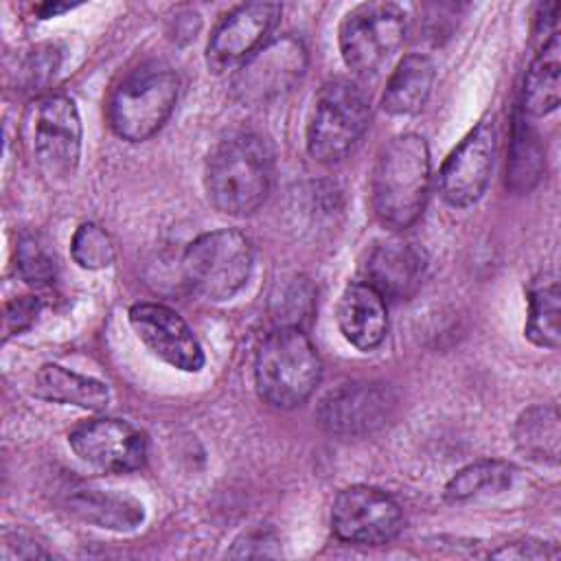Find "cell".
Wrapping results in <instances>:
<instances>
[{"label": "cell", "instance_id": "1", "mask_svg": "<svg viewBox=\"0 0 561 561\" xmlns=\"http://www.w3.org/2000/svg\"><path fill=\"white\" fill-rule=\"evenodd\" d=\"M272 182L274 153L261 134H230L208 156L204 175L206 195L224 215L243 217L254 213L267 199Z\"/></svg>", "mask_w": 561, "mask_h": 561}, {"label": "cell", "instance_id": "2", "mask_svg": "<svg viewBox=\"0 0 561 561\" xmlns=\"http://www.w3.org/2000/svg\"><path fill=\"white\" fill-rule=\"evenodd\" d=\"M430 191V149L419 134L394 136L377 156L370 204L390 230L410 228L423 213Z\"/></svg>", "mask_w": 561, "mask_h": 561}, {"label": "cell", "instance_id": "3", "mask_svg": "<svg viewBox=\"0 0 561 561\" xmlns=\"http://www.w3.org/2000/svg\"><path fill=\"white\" fill-rule=\"evenodd\" d=\"M322 377V362L298 327H276L261 342L254 357L259 397L280 410L305 403Z\"/></svg>", "mask_w": 561, "mask_h": 561}, {"label": "cell", "instance_id": "4", "mask_svg": "<svg viewBox=\"0 0 561 561\" xmlns=\"http://www.w3.org/2000/svg\"><path fill=\"white\" fill-rule=\"evenodd\" d=\"M178 75L164 64H145L129 72L112 92L107 121L129 142L151 138L169 121L178 101Z\"/></svg>", "mask_w": 561, "mask_h": 561}, {"label": "cell", "instance_id": "5", "mask_svg": "<svg viewBox=\"0 0 561 561\" xmlns=\"http://www.w3.org/2000/svg\"><path fill=\"white\" fill-rule=\"evenodd\" d=\"M22 138L44 178L66 182L75 175L81 156V118L70 96L35 99L24 112Z\"/></svg>", "mask_w": 561, "mask_h": 561}, {"label": "cell", "instance_id": "6", "mask_svg": "<svg viewBox=\"0 0 561 561\" xmlns=\"http://www.w3.org/2000/svg\"><path fill=\"white\" fill-rule=\"evenodd\" d=\"M370 121L366 92L351 79L327 81L313 99L307 123V151L318 162L342 160Z\"/></svg>", "mask_w": 561, "mask_h": 561}, {"label": "cell", "instance_id": "7", "mask_svg": "<svg viewBox=\"0 0 561 561\" xmlns=\"http://www.w3.org/2000/svg\"><path fill=\"white\" fill-rule=\"evenodd\" d=\"M182 272L195 294L215 302L228 300L250 278L252 245L234 228L204 232L186 245Z\"/></svg>", "mask_w": 561, "mask_h": 561}, {"label": "cell", "instance_id": "8", "mask_svg": "<svg viewBox=\"0 0 561 561\" xmlns=\"http://www.w3.org/2000/svg\"><path fill=\"white\" fill-rule=\"evenodd\" d=\"M408 33V13L394 2H364L351 9L340 24V53L357 75H377L401 48Z\"/></svg>", "mask_w": 561, "mask_h": 561}, {"label": "cell", "instance_id": "9", "mask_svg": "<svg viewBox=\"0 0 561 561\" xmlns=\"http://www.w3.org/2000/svg\"><path fill=\"white\" fill-rule=\"evenodd\" d=\"M307 48L294 35L267 39L232 77V94L243 105H265L287 94L307 70Z\"/></svg>", "mask_w": 561, "mask_h": 561}, {"label": "cell", "instance_id": "10", "mask_svg": "<svg viewBox=\"0 0 561 561\" xmlns=\"http://www.w3.org/2000/svg\"><path fill=\"white\" fill-rule=\"evenodd\" d=\"M331 526L342 541L381 546L399 535L403 515L386 491L355 484L337 493L331 508Z\"/></svg>", "mask_w": 561, "mask_h": 561}, {"label": "cell", "instance_id": "11", "mask_svg": "<svg viewBox=\"0 0 561 561\" xmlns=\"http://www.w3.org/2000/svg\"><path fill=\"white\" fill-rule=\"evenodd\" d=\"M394 392L379 381H351L327 392L318 405V423L335 436H368L394 412Z\"/></svg>", "mask_w": 561, "mask_h": 561}, {"label": "cell", "instance_id": "12", "mask_svg": "<svg viewBox=\"0 0 561 561\" xmlns=\"http://www.w3.org/2000/svg\"><path fill=\"white\" fill-rule=\"evenodd\" d=\"M68 443L79 460L105 473L136 471L147 456L145 434L118 419H90L79 423L68 434Z\"/></svg>", "mask_w": 561, "mask_h": 561}, {"label": "cell", "instance_id": "13", "mask_svg": "<svg viewBox=\"0 0 561 561\" xmlns=\"http://www.w3.org/2000/svg\"><path fill=\"white\" fill-rule=\"evenodd\" d=\"M493 158L495 129L491 123H478L443 162L438 171L440 197L454 208L476 204L491 180Z\"/></svg>", "mask_w": 561, "mask_h": 561}, {"label": "cell", "instance_id": "14", "mask_svg": "<svg viewBox=\"0 0 561 561\" xmlns=\"http://www.w3.org/2000/svg\"><path fill=\"white\" fill-rule=\"evenodd\" d=\"M283 7L278 2H248L232 9L210 33L206 64L213 72L241 66L259 50L276 26Z\"/></svg>", "mask_w": 561, "mask_h": 561}, {"label": "cell", "instance_id": "15", "mask_svg": "<svg viewBox=\"0 0 561 561\" xmlns=\"http://www.w3.org/2000/svg\"><path fill=\"white\" fill-rule=\"evenodd\" d=\"M129 324L138 340L169 366L197 373L204 366V351L186 320L167 305L136 302L129 309Z\"/></svg>", "mask_w": 561, "mask_h": 561}, {"label": "cell", "instance_id": "16", "mask_svg": "<svg viewBox=\"0 0 561 561\" xmlns=\"http://www.w3.org/2000/svg\"><path fill=\"white\" fill-rule=\"evenodd\" d=\"M425 272V259L419 248L401 239H383L366 252L359 274L386 300H405L419 287Z\"/></svg>", "mask_w": 561, "mask_h": 561}, {"label": "cell", "instance_id": "17", "mask_svg": "<svg viewBox=\"0 0 561 561\" xmlns=\"http://www.w3.org/2000/svg\"><path fill=\"white\" fill-rule=\"evenodd\" d=\"M337 327L355 348H377L388 331L386 298L364 280L348 283L337 302Z\"/></svg>", "mask_w": 561, "mask_h": 561}, {"label": "cell", "instance_id": "18", "mask_svg": "<svg viewBox=\"0 0 561 561\" xmlns=\"http://www.w3.org/2000/svg\"><path fill=\"white\" fill-rule=\"evenodd\" d=\"M561 94V39L554 31L535 55L524 77L522 112L530 116H546L557 110Z\"/></svg>", "mask_w": 561, "mask_h": 561}, {"label": "cell", "instance_id": "19", "mask_svg": "<svg viewBox=\"0 0 561 561\" xmlns=\"http://www.w3.org/2000/svg\"><path fill=\"white\" fill-rule=\"evenodd\" d=\"M432 59L421 53L405 55L388 79L386 92L381 96V107L392 116H412L425 105L432 92Z\"/></svg>", "mask_w": 561, "mask_h": 561}, {"label": "cell", "instance_id": "20", "mask_svg": "<svg viewBox=\"0 0 561 561\" xmlns=\"http://www.w3.org/2000/svg\"><path fill=\"white\" fill-rule=\"evenodd\" d=\"M33 392L39 399L85 410H101L110 401V390L103 381L68 370L59 364H44L37 370Z\"/></svg>", "mask_w": 561, "mask_h": 561}, {"label": "cell", "instance_id": "21", "mask_svg": "<svg viewBox=\"0 0 561 561\" xmlns=\"http://www.w3.org/2000/svg\"><path fill=\"white\" fill-rule=\"evenodd\" d=\"M68 511L88 524L110 530H134L142 524V504L129 495L101 489H81L68 497Z\"/></svg>", "mask_w": 561, "mask_h": 561}, {"label": "cell", "instance_id": "22", "mask_svg": "<svg viewBox=\"0 0 561 561\" xmlns=\"http://www.w3.org/2000/svg\"><path fill=\"white\" fill-rule=\"evenodd\" d=\"M543 147L530 118L517 110L513 118L511 151L506 162V186L515 193H528L543 175Z\"/></svg>", "mask_w": 561, "mask_h": 561}, {"label": "cell", "instance_id": "23", "mask_svg": "<svg viewBox=\"0 0 561 561\" xmlns=\"http://www.w3.org/2000/svg\"><path fill=\"white\" fill-rule=\"evenodd\" d=\"M559 440L561 427L557 405H533L519 414L515 423V445L524 456L541 465H557Z\"/></svg>", "mask_w": 561, "mask_h": 561}, {"label": "cell", "instance_id": "24", "mask_svg": "<svg viewBox=\"0 0 561 561\" xmlns=\"http://www.w3.org/2000/svg\"><path fill=\"white\" fill-rule=\"evenodd\" d=\"M515 467L504 460H478L462 467L445 486L449 502H465L480 495H493L511 486Z\"/></svg>", "mask_w": 561, "mask_h": 561}, {"label": "cell", "instance_id": "25", "mask_svg": "<svg viewBox=\"0 0 561 561\" xmlns=\"http://www.w3.org/2000/svg\"><path fill=\"white\" fill-rule=\"evenodd\" d=\"M559 316H561V294L559 283L537 280L528 294V318L526 337L543 348H559Z\"/></svg>", "mask_w": 561, "mask_h": 561}, {"label": "cell", "instance_id": "26", "mask_svg": "<svg viewBox=\"0 0 561 561\" xmlns=\"http://www.w3.org/2000/svg\"><path fill=\"white\" fill-rule=\"evenodd\" d=\"M15 270L20 278L33 287H46L57 278V261L53 252L33 234L18 241Z\"/></svg>", "mask_w": 561, "mask_h": 561}, {"label": "cell", "instance_id": "27", "mask_svg": "<svg viewBox=\"0 0 561 561\" xmlns=\"http://www.w3.org/2000/svg\"><path fill=\"white\" fill-rule=\"evenodd\" d=\"M70 254L83 270H103L114 261V243L101 226L81 224L72 234Z\"/></svg>", "mask_w": 561, "mask_h": 561}, {"label": "cell", "instance_id": "28", "mask_svg": "<svg viewBox=\"0 0 561 561\" xmlns=\"http://www.w3.org/2000/svg\"><path fill=\"white\" fill-rule=\"evenodd\" d=\"M313 309V289L305 278H296L289 287L280 291L276 298V320L278 327H298L309 318Z\"/></svg>", "mask_w": 561, "mask_h": 561}, {"label": "cell", "instance_id": "29", "mask_svg": "<svg viewBox=\"0 0 561 561\" xmlns=\"http://www.w3.org/2000/svg\"><path fill=\"white\" fill-rule=\"evenodd\" d=\"M39 313V300L35 296H20L13 302L7 305V316H4V333H22L28 329Z\"/></svg>", "mask_w": 561, "mask_h": 561}, {"label": "cell", "instance_id": "30", "mask_svg": "<svg viewBox=\"0 0 561 561\" xmlns=\"http://www.w3.org/2000/svg\"><path fill=\"white\" fill-rule=\"evenodd\" d=\"M535 543H528V541H515L502 550H495L493 557H508V559H537V557H546V550L539 548V550H533Z\"/></svg>", "mask_w": 561, "mask_h": 561}, {"label": "cell", "instance_id": "31", "mask_svg": "<svg viewBox=\"0 0 561 561\" xmlns=\"http://www.w3.org/2000/svg\"><path fill=\"white\" fill-rule=\"evenodd\" d=\"M70 9V4H57V2H48V4H39L37 7V13L42 15V18H53V15H57V13H64V11H68Z\"/></svg>", "mask_w": 561, "mask_h": 561}]
</instances>
